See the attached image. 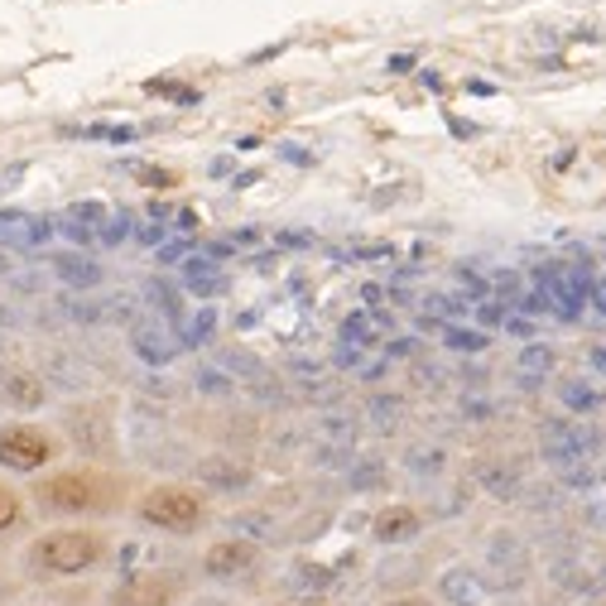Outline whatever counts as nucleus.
Masks as SVG:
<instances>
[{
    "label": "nucleus",
    "mask_w": 606,
    "mask_h": 606,
    "mask_svg": "<svg viewBox=\"0 0 606 606\" xmlns=\"http://www.w3.org/2000/svg\"><path fill=\"white\" fill-rule=\"evenodd\" d=\"M25 496L39 505L43 515H111L121 510V496H126V481L106 467H67L53 471V477H34V487Z\"/></svg>",
    "instance_id": "obj_1"
},
{
    "label": "nucleus",
    "mask_w": 606,
    "mask_h": 606,
    "mask_svg": "<svg viewBox=\"0 0 606 606\" xmlns=\"http://www.w3.org/2000/svg\"><path fill=\"white\" fill-rule=\"evenodd\" d=\"M111 539L92 525H63V530L34 534L25 548V572L39 582H67L106 564Z\"/></svg>",
    "instance_id": "obj_2"
},
{
    "label": "nucleus",
    "mask_w": 606,
    "mask_h": 606,
    "mask_svg": "<svg viewBox=\"0 0 606 606\" xmlns=\"http://www.w3.org/2000/svg\"><path fill=\"white\" fill-rule=\"evenodd\" d=\"M135 515H140V525H150V530H160V534H193L198 525L207 520V501H202L193 487L160 481V487H150L135 501Z\"/></svg>",
    "instance_id": "obj_3"
},
{
    "label": "nucleus",
    "mask_w": 606,
    "mask_h": 606,
    "mask_svg": "<svg viewBox=\"0 0 606 606\" xmlns=\"http://www.w3.org/2000/svg\"><path fill=\"white\" fill-rule=\"evenodd\" d=\"M63 453V438L49 424L34 419H10L0 424V467L15 477H43V467Z\"/></svg>",
    "instance_id": "obj_4"
},
{
    "label": "nucleus",
    "mask_w": 606,
    "mask_h": 606,
    "mask_svg": "<svg viewBox=\"0 0 606 606\" xmlns=\"http://www.w3.org/2000/svg\"><path fill=\"white\" fill-rule=\"evenodd\" d=\"M63 438L92 463L116 457V419H111L106 400H73L63 409Z\"/></svg>",
    "instance_id": "obj_5"
},
{
    "label": "nucleus",
    "mask_w": 606,
    "mask_h": 606,
    "mask_svg": "<svg viewBox=\"0 0 606 606\" xmlns=\"http://www.w3.org/2000/svg\"><path fill=\"white\" fill-rule=\"evenodd\" d=\"M592 447H597V438H592L582 424H568V419H548L544 429H539V453H544V463L558 471V477H568V471L588 467Z\"/></svg>",
    "instance_id": "obj_6"
},
{
    "label": "nucleus",
    "mask_w": 606,
    "mask_h": 606,
    "mask_svg": "<svg viewBox=\"0 0 606 606\" xmlns=\"http://www.w3.org/2000/svg\"><path fill=\"white\" fill-rule=\"evenodd\" d=\"M184 597V578L168 568H144V572H130L111 588V606H174Z\"/></svg>",
    "instance_id": "obj_7"
},
{
    "label": "nucleus",
    "mask_w": 606,
    "mask_h": 606,
    "mask_svg": "<svg viewBox=\"0 0 606 606\" xmlns=\"http://www.w3.org/2000/svg\"><path fill=\"white\" fill-rule=\"evenodd\" d=\"M255 568H261V544L245 534L217 539V544H207V554H202V578H212V582H241V578H251Z\"/></svg>",
    "instance_id": "obj_8"
},
{
    "label": "nucleus",
    "mask_w": 606,
    "mask_h": 606,
    "mask_svg": "<svg viewBox=\"0 0 606 606\" xmlns=\"http://www.w3.org/2000/svg\"><path fill=\"white\" fill-rule=\"evenodd\" d=\"M0 404L15 414H39L49 404V386L34 366H0Z\"/></svg>",
    "instance_id": "obj_9"
},
{
    "label": "nucleus",
    "mask_w": 606,
    "mask_h": 606,
    "mask_svg": "<svg viewBox=\"0 0 606 606\" xmlns=\"http://www.w3.org/2000/svg\"><path fill=\"white\" fill-rule=\"evenodd\" d=\"M130 352L140 356L144 366H154V370H164L168 362H174L184 346H178V332L168 328V323H154V318H140V323H130Z\"/></svg>",
    "instance_id": "obj_10"
},
{
    "label": "nucleus",
    "mask_w": 606,
    "mask_h": 606,
    "mask_svg": "<svg viewBox=\"0 0 606 606\" xmlns=\"http://www.w3.org/2000/svg\"><path fill=\"white\" fill-rule=\"evenodd\" d=\"M487 568L496 572L501 588H520L525 578H530V548L520 544L515 534H491L487 539Z\"/></svg>",
    "instance_id": "obj_11"
},
{
    "label": "nucleus",
    "mask_w": 606,
    "mask_h": 606,
    "mask_svg": "<svg viewBox=\"0 0 606 606\" xmlns=\"http://www.w3.org/2000/svg\"><path fill=\"white\" fill-rule=\"evenodd\" d=\"M49 269H53V279H59L67 294H92L101 279H106V269H101L87 251H53Z\"/></svg>",
    "instance_id": "obj_12"
},
{
    "label": "nucleus",
    "mask_w": 606,
    "mask_h": 606,
    "mask_svg": "<svg viewBox=\"0 0 606 606\" xmlns=\"http://www.w3.org/2000/svg\"><path fill=\"white\" fill-rule=\"evenodd\" d=\"M193 477H198V487L222 491V496H236V491L251 487V467L236 463V457H227V453L198 457V463H193Z\"/></svg>",
    "instance_id": "obj_13"
},
{
    "label": "nucleus",
    "mask_w": 606,
    "mask_h": 606,
    "mask_svg": "<svg viewBox=\"0 0 606 606\" xmlns=\"http://www.w3.org/2000/svg\"><path fill=\"white\" fill-rule=\"evenodd\" d=\"M53 241V217H34V212H0V245L15 251H43Z\"/></svg>",
    "instance_id": "obj_14"
},
{
    "label": "nucleus",
    "mask_w": 606,
    "mask_h": 606,
    "mask_svg": "<svg viewBox=\"0 0 606 606\" xmlns=\"http://www.w3.org/2000/svg\"><path fill=\"white\" fill-rule=\"evenodd\" d=\"M424 534V515L414 510V505H386V510L370 520V539L376 544H414V539Z\"/></svg>",
    "instance_id": "obj_15"
},
{
    "label": "nucleus",
    "mask_w": 606,
    "mask_h": 606,
    "mask_svg": "<svg viewBox=\"0 0 606 606\" xmlns=\"http://www.w3.org/2000/svg\"><path fill=\"white\" fill-rule=\"evenodd\" d=\"M39 376H43V386L63 390V395H77V390H87V386H92V366H87L83 356L63 352V346H59V352H49V356H43Z\"/></svg>",
    "instance_id": "obj_16"
},
{
    "label": "nucleus",
    "mask_w": 606,
    "mask_h": 606,
    "mask_svg": "<svg viewBox=\"0 0 606 606\" xmlns=\"http://www.w3.org/2000/svg\"><path fill=\"white\" fill-rule=\"evenodd\" d=\"M487 592H491V582L481 578L477 568H467V564L438 572V597H443L447 606H481L487 602Z\"/></svg>",
    "instance_id": "obj_17"
},
{
    "label": "nucleus",
    "mask_w": 606,
    "mask_h": 606,
    "mask_svg": "<svg viewBox=\"0 0 606 606\" xmlns=\"http://www.w3.org/2000/svg\"><path fill=\"white\" fill-rule=\"evenodd\" d=\"M178 269H184V289H188V294H193L198 303H212V299L227 294V275H222V265L207 261L202 251H193Z\"/></svg>",
    "instance_id": "obj_18"
},
{
    "label": "nucleus",
    "mask_w": 606,
    "mask_h": 606,
    "mask_svg": "<svg viewBox=\"0 0 606 606\" xmlns=\"http://www.w3.org/2000/svg\"><path fill=\"white\" fill-rule=\"evenodd\" d=\"M477 487L487 491V496H496V501H515L525 491V477H520V467L515 463H505V457H481L477 467Z\"/></svg>",
    "instance_id": "obj_19"
},
{
    "label": "nucleus",
    "mask_w": 606,
    "mask_h": 606,
    "mask_svg": "<svg viewBox=\"0 0 606 606\" xmlns=\"http://www.w3.org/2000/svg\"><path fill=\"white\" fill-rule=\"evenodd\" d=\"M554 366H558L554 346L539 342V337H534V342H525L520 352H515V370H520V380H530V386H534V380H544V376H554Z\"/></svg>",
    "instance_id": "obj_20"
},
{
    "label": "nucleus",
    "mask_w": 606,
    "mask_h": 606,
    "mask_svg": "<svg viewBox=\"0 0 606 606\" xmlns=\"http://www.w3.org/2000/svg\"><path fill=\"white\" fill-rule=\"evenodd\" d=\"M144 294V303H150L154 313H160V318L168 323V328H178V323L188 318V308H184V294H178L174 285H164V279H150V285L140 289Z\"/></svg>",
    "instance_id": "obj_21"
},
{
    "label": "nucleus",
    "mask_w": 606,
    "mask_h": 606,
    "mask_svg": "<svg viewBox=\"0 0 606 606\" xmlns=\"http://www.w3.org/2000/svg\"><path fill=\"white\" fill-rule=\"evenodd\" d=\"M289 588L303 592V597H323L328 588H337V568H328V564H294L289 568Z\"/></svg>",
    "instance_id": "obj_22"
},
{
    "label": "nucleus",
    "mask_w": 606,
    "mask_h": 606,
    "mask_svg": "<svg viewBox=\"0 0 606 606\" xmlns=\"http://www.w3.org/2000/svg\"><path fill=\"white\" fill-rule=\"evenodd\" d=\"M174 332H178V346H207L212 332H217V308H212V303H202V308L188 313Z\"/></svg>",
    "instance_id": "obj_23"
},
{
    "label": "nucleus",
    "mask_w": 606,
    "mask_h": 606,
    "mask_svg": "<svg viewBox=\"0 0 606 606\" xmlns=\"http://www.w3.org/2000/svg\"><path fill=\"white\" fill-rule=\"evenodd\" d=\"M438 332H443L447 352H463V356H477V352H487V346H491V337L481 328H467V323H443Z\"/></svg>",
    "instance_id": "obj_24"
},
{
    "label": "nucleus",
    "mask_w": 606,
    "mask_h": 606,
    "mask_svg": "<svg viewBox=\"0 0 606 606\" xmlns=\"http://www.w3.org/2000/svg\"><path fill=\"white\" fill-rule=\"evenodd\" d=\"M222 370L231 380H265V362L255 352H245V346H227L222 352Z\"/></svg>",
    "instance_id": "obj_25"
},
{
    "label": "nucleus",
    "mask_w": 606,
    "mask_h": 606,
    "mask_svg": "<svg viewBox=\"0 0 606 606\" xmlns=\"http://www.w3.org/2000/svg\"><path fill=\"white\" fill-rule=\"evenodd\" d=\"M318 438L332 447H356V419H346V414H323L318 419Z\"/></svg>",
    "instance_id": "obj_26"
},
{
    "label": "nucleus",
    "mask_w": 606,
    "mask_h": 606,
    "mask_svg": "<svg viewBox=\"0 0 606 606\" xmlns=\"http://www.w3.org/2000/svg\"><path fill=\"white\" fill-rule=\"evenodd\" d=\"M342 342H352V346H376L380 342V328H376V318L362 308V313H346L342 318Z\"/></svg>",
    "instance_id": "obj_27"
},
{
    "label": "nucleus",
    "mask_w": 606,
    "mask_h": 606,
    "mask_svg": "<svg viewBox=\"0 0 606 606\" xmlns=\"http://www.w3.org/2000/svg\"><path fill=\"white\" fill-rule=\"evenodd\" d=\"M366 414H370V424H376V429H395V424L404 419V400L380 390V395L366 400Z\"/></svg>",
    "instance_id": "obj_28"
},
{
    "label": "nucleus",
    "mask_w": 606,
    "mask_h": 606,
    "mask_svg": "<svg viewBox=\"0 0 606 606\" xmlns=\"http://www.w3.org/2000/svg\"><path fill=\"white\" fill-rule=\"evenodd\" d=\"M59 308H63V318H73V323H83V328H92V323H106V308L92 299H83V294H59Z\"/></svg>",
    "instance_id": "obj_29"
},
{
    "label": "nucleus",
    "mask_w": 606,
    "mask_h": 606,
    "mask_svg": "<svg viewBox=\"0 0 606 606\" xmlns=\"http://www.w3.org/2000/svg\"><path fill=\"white\" fill-rule=\"evenodd\" d=\"M558 400H564V409H572V414H592L597 409V390L588 386V380H564V386H558Z\"/></svg>",
    "instance_id": "obj_30"
},
{
    "label": "nucleus",
    "mask_w": 606,
    "mask_h": 606,
    "mask_svg": "<svg viewBox=\"0 0 606 606\" xmlns=\"http://www.w3.org/2000/svg\"><path fill=\"white\" fill-rule=\"evenodd\" d=\"M193 386H198V395H212V400H227V395H236V380H231L222 366H202L198 376H193Z\"/></svg>",
    "instance_id": "obj_31"
},
{
    "label": "nucleus",
    "mask_w": 606,
    "mask_h": 606,
    "mask_svg": "<svg viewBox=\"0 0 606 606\" xmlns=\"http://www.w3.org/2000/svg\"><path fill=\"white\" fill-rule=\"evenodd\" d=\"M25 520V491H15L10 481H0V534H10Z\"/></svg>",
    "instance_id": "obj_32"
},
{
    "label": "nucleus",
    "mask_w": 606,
    "mask_h": 606,
    "mask_svg": "<svg viewBox=\"0 0 606 606\" xmlns=\"http://www.w3.org/2000/svg\"><path fill=\"white\" fill-rule=\"evenodd\" d=\"M130 231H135V217H130V212H111V217L97 227V245H121Z\"/></svg>",
    "instance_id": "obj_33"
},
{
    "label": "nucleus",
    "mask_w": 606,
    "mask_h": 606,
    "mask_svg": "<svg viewBox=\"0 0 606 606\" xmlns=\"http://www.w3.org/2000/svg\"><path fill=\"white\" fill-rule=\"evenodd\" d=\"M346 481H352V491H370V487H380V481H386V467H380L376 457H362V463L346 467Z\"/></svg>",
    "instance_id": "obj_34"
},
{
    "label": "nucleus",
    "mask_w": 606,
    "mask_h": 606,
    "mask_svg": "<svg viewBox=\"0 0 606 606\" xmlns=\"http://www.w3.org/2000/svg\"><path fill=\"white\" fill-rule=\"evenodd\" d=\"M404 467L419 471V477H438V471H443V447H409Z\"/></svg>",
    "instance_id": "obj_35"
},
{
    "label": "nucleus",
    "mask_w": 606,
    "mask_h": 606,
    "mask_svg": "<svg viewBox=\"0 0 606 606\" xmlns=\"http://www.w3.org/2000/svg\"><path fill=\"white\" fill-rule=\"evenodd\" d=\"M59 217H73V222H83V227H92V231H97L101 222L111 217V212H106V202H67Z\"/></svg>",
    "instance_id": "obj_36"
},
{
    "label": "nucleus",
    "mask_w": 606,
    "mask_h": 606,
    "mask_svg": "<svg viewBox=\"0 0 606 606\" xmlns=\"http://www.w3.org/2000/svg\"><path fill=\"white\" fill-rule=\"evenodd\" d=\"M193 251H198L193 236H174V241H164L160 251H154V265H184Z\"/></svg>",
    "instance_id": "obj_37"
},
{
    "label": "nucleus",
    "mask_w": 606,
    "mask_h": 606,
    "mask_svg": "<svg viewBox=\"0 0 606 606\" xmlns=\"http://www.w3.org/2000/svg\"><path fill=\"white\" fill-rule=\"evenodd\" d=\"M135 178H140L144 188H174L178 184L174 168H150V164H135Z\"/></svg>",
    "instance_id": "obj_38"
},
{
    "label": "nucleus",
    "mask_w": 606,
    "mask_h": 606,
    "mask_svg": "<svg viewBox=\"0 0 606 606\" xmlns=\"http://www.w3.org/2000/svg\"><path fill=\"white\" fill-rule=\"evenodd\" d=\"M135 241H140V245H154V251H160V245L168 241V227H160V222H135Z\"/></svg>",
    "instance_id": "obj_39"
},
{
    "label": "nucleus",
    "mask_w": 606,
    "mask_h": 606,
    "mask_svg": "<svg viewBox=\"0 0 606 606\" xmlns=\"http://www.w3.org/2000/svg\"><path fill=\"white\" fill-rule=\"evenodd\" d=\"M414 342H419V337H390V342H386V356H390V362H400V356H414V352H419Z\"/></svg>",
    "instance_id": "obj_40"
},
{
    "label": "nucleus",
    "mask_w": 606,
    "mask_h": 606,
    "mask_svg": "<svg viewBox=\"0 0 606 606\" xmlns=\"http://www.w3.org/2000/svg\"><path fill=\"white\" fill-rule=\"evenodd\" d=\"M362 356H366V346H352V342L337 346V366H362Z\"/></svg>",
    "instance_id": "obj_41"
},
{
    "label": "nucleus",
    "mask_w": 606,
    "mask_h": 606,
    "mask_svg": "<svg viewBox=\"0 0 606 606\" xmlns=\"http://www.w3.org/2000/svg\"><path fill=\"white\" fill-rule=\"evenodd\" d=\"M279 160H289V164L308 168V164H313V154H303V144H279Z\"/></svg>",
    "instance_id": "obj_42"
},
{
    "label": "nucleus",
    "mask_w": 606,
    "mask_h": 606,
    "mask_svg": "<svg viewBox=\"0 0 606 606\" xmlns=\"http://www.w3.org/2000/svg\"><path fill=\"white\" fill-rule=\"evenodd\" d=\"M174 222H178V227H174L178 236H193V231H198V212H193V207H184V212H174Z\"/></svg>",
    "instance_id": "obj_43"
},
{
    "label": "nucleus",
    "mask_w": 606,
    "mask_h": 606,
    "mask_svg": "<svg viewBox=\"0 0 606 606\" xmlns=\"http://www.w3.org/2000/svg\"><path fill=\"white\" fill-rule=\"evenodd\" d=\"M463 414H467V419H491V404L477 400V395H467L463 400Z\"/></svg>",
    "instance_id": "obj_44"
},
{
    "label": "nucleus",
    "mask_w": 606,
    "mask_h": 606,
    "mask_svg": "<svg viewBox=\"0 0 606 606\" xmlns=\"http://www.w3.org/2000/svg\"><path fill=\"white\" fill-rule=\"evenodd\" d=\"M588 366H592V370H597V376L606 380V346H592V352H588Z\"/></svg>",
    "instance_id": "obj_45"
},
{
    "label": "nucleus",
    "mask_w": 606,
    "mask_h": 606,
    "mask_svg": "<svg viewBox=\"0 0 606 606\" xmlns=\"http://www.w3.org/2000/svg\"><path fill=\"white\" fill-rule=\"evenodd\" d=\"M279 245H313L308 231H279Z\"/></svg>",
    "instance_id": "obj_46"
},
{
    "label": "nucleus",
    "mask_w": 606,
    "mask_h": 606,
    "mask_svg": "<svg viewBox=\"0 0 606 606\" xmlns=\"http://www.w3.org/2000/svg\"><path fill=\"white\" fill-rule=\"evenodd\" d=\"M588 303H597V308L606 313V279H592V294H588Z\"/></svg>",
    "instance_id": "obj_47"
},
{
    "label": "nucleus",
    "mask_w": 606,
    "mask_h": 606,
    "mask_svg": "<svg viewBox=\"0 0 606 606\" xmlns=\"http://www.w3.org/2000/svg\"><path fill=\"white\" fill-rule=\"evenodd\" d=\"M380 606H438L429 597H390V602H380Z\"/></svg>",
    "instance_id": "obj_48"
},
{
    "label": "nucleus",
    "mask_w": 606,
    "mask_h": 606,
    "mask_svg": "<svg viewBox=\"0 0 606 606\" xmlns=\"http://www.w3.org/2000/svg\"><path fill=\"white\" fill-rule=\"evenodd\" d=\"M414 67V53H395V59H390V73H409Z\"/></svg>",
    "instance_id": "obj_49"
},
{
    "label": "nucleus",
    "mask_w": 606,
    "mask_h": 606,
    "mask_svg": "<svg viewBox=\"0 0 606 606\" xmlns=\"http://www.w3.org/2000/svg\"><path fill=\"white\" fill-rule=\"evenodd\" d=\"M10 323H15V313H10V308H5V303H0V332H5V328H10Z\"/></svg>",
    "instance_id": "obj_50"
},
{
    "label": "nucleus",
    "mask_w": 606,
    "mask_h": 606,
    "mask_svg": "<svg viewBox=\"0 0 606 606\" xmlns=\"http://www.w3.org/2000/svg\"><path fill=\"white\" fill-rule=\"evenodd\" d=\"M193 606H231V602H227V597H198Z\"/></svg>",
    "instance_id": "obj_51"
},
{
    "label": "nucleus",
    "mask_w": 606,
    "mask_h": 606,
    "mask_svg": "<svg viewBox=\"0 0 606 606\" xmlns=\"http://www.w3.org/2000/svg\"><path fill=\"white\" fill-rule=\"evenodd\" d=\"M582 606H606V597H602V592H597V597H588V602H582Z\"/></svg>",
    "instance_id": "obj_52"
},
{
    "label": "nucleus",
    "mask_w": 606,
    "mask_h": 606,
    "mask_svg": "<svg viewBox=\"0 0 606 606\" xmlns=\"http://www.w3.org/2000/svg\"><path fill=\"white\" fill-rule=\"evenodd\" d=\"M5 269H10V255H5V251H0V275H5Z\"/></svg>",
    "instance_id": "obj_53"
},
{
    "label": "nucleus",
    "mask_w": 606,
    "mask_h": 606,
    "mask_svg": "<svg viewBox=\"0 0 606 606\" xmlns=\"http://www.w3.org/2000/svg\"><path fill=\"white\" fill-rule=\"evenodd\" d=\"M602 255H606V251H602Z\"/></svg>",
    "instance_id": "obj_54"
}]
</instances>
